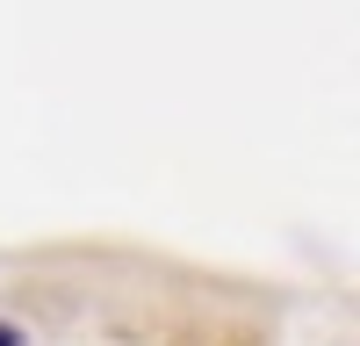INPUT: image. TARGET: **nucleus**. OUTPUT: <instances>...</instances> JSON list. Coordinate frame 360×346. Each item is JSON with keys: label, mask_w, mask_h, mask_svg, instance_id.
<instances>
[]
</instances>
